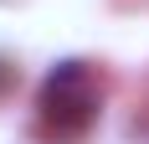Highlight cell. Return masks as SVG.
<instances>
[{
  "label": "cell",
  "mask_w": 149,
  "mask_h": 144,
  "mask_svg": "<svg viewBox=\"0 0 149 144\" xmlns=\"http://www.w3.org/2000/svg\"><path fill=\"white\" fill-rule=\"evenodd\" d=\"M36 118L52 139H82L98 118V87L82 62H57L36 93Z\"/></svg>",
  "instance_id": "1"
},
{
  "label": "cell",
  "mask_w": 149,
  "mask_h": 144,
  "mask_svg": "<svg viewBox=\"0 0 149 144\" xmlns=\"http://www.w3.org/2000/svg\"><path fill=\"white\" fill-rule=\"evenodd\" d=\"M10 87H15V67H10V62H0V98H5Z\"/></svg>",
  "instance_id": "2"
}]
</instances>
